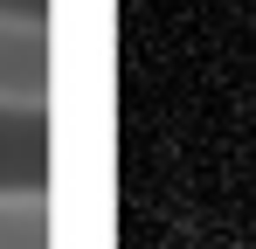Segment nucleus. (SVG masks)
Here are the masks:
<instances>
[{
  "instance_id": "obj_1",
  "label": "nucleus",
  "mask_w": 256,
  "mask_h": 249,
  "mask_svg": "<svg viewBox=\"0 0 256 249\" xmlns=\"http://www.w3.org/2000/svg\"><path fill=\"white\" fill-rule=\"evenodd\" d=\"M48 104V28L35 14H0V111Z\"/></svg>"
},
{
  "instance_id": "obj_2",
  "label": "nucleus",
  "mask_w": 256,
  "mask_h": 249,
  "mask_svg": "<svg viewBox=\"0 0 256 249\" xmlns=\"http://www.w3.org/2000/svg\"><path fill=\"white\" fill-rule=\"evenodd\" d=\"M56 228H48V194H0V249H48Z\"/></svg>"
}]
</instances>
